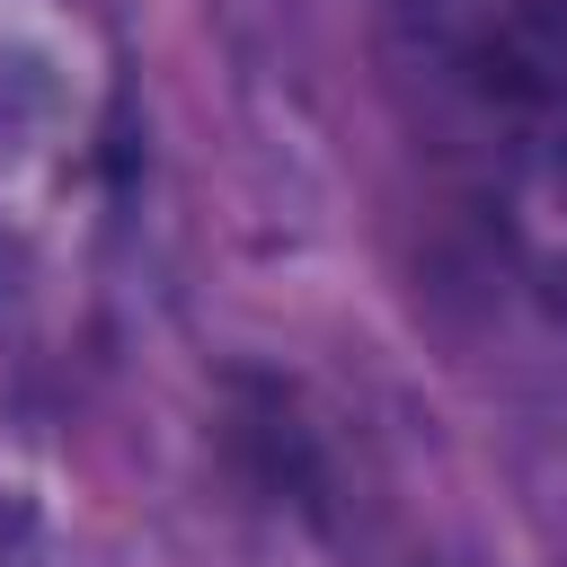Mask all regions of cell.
I'll use <instances>...</instances> for the list:
<instances>
[{
    "label": "cell",
    "mask_w": 567,
    "mask_h": 567,
    "mask_svg": "<svg viewBox=\"0 0 567 567\" xmlns=\"http://www.w3.org/2000/svg\"><path fill=\"white\" fill-rule=\"evenodd\" d=\"M487 195H496V221H505V248L523 257V275L567 292V124L549 142L514 151L505 168H487Z\"/></svg>",
    "instance_id": "2"
},
{
    "label": "cell",
    "mask_w": 567,
    "mask_h": 567,
    "mask_svg": "<svg viewBox=\"0 0 567 567\" xmlns=\"http://www.w3.org/2000/svg\"><path fill=\"white\" fill-rule=\"evenodd\" d=\"M390 62L478 177L567 124V0H408Z\"/></svg>",
    "instance_id": "1"
}]
</instances>
